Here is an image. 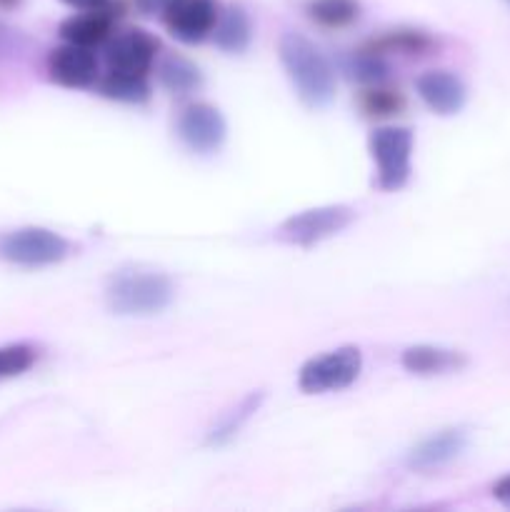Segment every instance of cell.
Listing matches in <instances>:
<instances>
[{
	"mask_svg": "<svg viewBox=\"0 0 510 512\" xmlns=\"http://www.w3.org/2000/svg\"><path fill=\"white\" fill-rule=\"evenodd\" d=\"M280 63L295 93L308 108H325L335 98V70L323 50L300 33H285L278 43Z\"/></svg>",
	"mask_w": 510,
	"mask_h": 512,
	"instance_id": "6da1fadb",
	"label": "cell"
},
{
	"mask_svg": "<svg viewBox=\"0 0 510 512\" xmlns=\"http://www.w3.org/2000/svg\"><path fill=\"white\" fill-rule=\"evenodd\" d=\"M175 300V285L165 273L155 270H120L113 275L108 290H105V303L115 315L125 318H145V315H158L170 308Z\"/></svg>",
	"mask_w": 510,
	"mask_h": 512,
	"instance_id": "7a4b0ae2",
	"label": "cell"
},
{
	"mask_svg": "<svg viewBox=\"0 0 510 512\" xmlns=\"http://www.w3.org/2000/svg\"><path fill=\"white\" fill-rule=\"evenodd\" d=\"M413 145L415 138L408 128L385 125L373 130L368 140L370 155L375 163V183L380 190H400L410 178L413 170Z\"/></svg>",
	"mask_w": 510,
	"mask_h": 512,
	"instance_id": "3957f363",
	"label": "cell"
},
{
	"mask_svg": "<svg viewBox=\"0 0 510 512\" xmlns=\"http://www.w3.org/2000/svg\"><path fill=\"white\" fill-rule=\"evenodd\" d=\"M70 243L48 228H20L0 235V260L20 268H45L68 258Z\"/></svg>",
	"mask_w": 510,
	"mask_h": 512,
	"instance_id": "277c9868",
	"label": "cell"
},
{
	"mask_svg": "<svg viewBox=\"0 0 510 512\" xmlns=\"http://www.w3.org/2000/svg\"><path fill=\"white\" fill-rule=\"evenodd\" d=\"M360 370H363V355L353 345H345V348L330 350L320 358L308 360L300 368L298 385L308 395L338 393L358 380Z\"/></svg>",
	"mask_w": 510,
	"mask_h": 512,
	"instance_id": "5b68a950",
	"label": "cell"
},
{
	"mask_svg": "<svg viewBox=\"0 0 510 512\" xmlns=\"http://www.w3.org/2000/svg\"><path fill=\"white\" fill-rule=\"evenodd\" d=\"M355 220V210L348 205H323V208H310L298 215H290L278 228V240L298 248H313L333 235L343 233Z\"/></svg>",
	"mask_w": 510,
	"mask_h": 512,
	"instance_id": "8992f818",
	"label": "cell"
},
{
	"mask_svg": "<svg viewBox=\"0 0 510 512\" xmlns=\"http://www.w3.org/2000/svg\"><path fill=\"white\" fill-rule=\"evenodd\" d=\"M228 125L223 113L210 103H190L178 115V135L193 153L208 155L223 145Z\"/></svg>",
	"mask_w": 510,
	"mask_h": 512,
	"instance_id": "52a82bcc",
	"label": "cell"
},
{
	"mask_svg": "<svg viewBox=\"0 0 510 512\" xmlns=\"http://www.w3.org/2000/svg\"><path fill=\"white\" fill-rule=\"evenodd\" d=\"M218 15L215 0H173L160 18L173 38H178L180 43L195 45L213 35Z\"/></svg>",
	"mask_w": 510,
	"mask_h": 512,
	"instance_id": "ba28073f",
	"label": "cell"
},
{
	"mask_svg": "<svg viewBox=\"0 0 510 512\" xmlns=\"http://www.w3.org/2000/svg\"><path fill=\"white\" fill-rule=\"evenodd\" d=\"M155 55H158V38L140 28L115 35L105 48L110 73L148 75V70L155 63Z\"/></svg>",
	"mask_w": 510,
	"mask_h": 512,
	"instance_id": "9c48e42d",
	"label": "cell"
},
{
	"mask_svg": "<svg viewBox=\"0 0 510 512\" xmlns=\"http://www.w3.org/2000/svg\"><path fill=\"white\" fill-rule=\"evenodd\" d=\"M48 75L53 83L63 85V88H88L98 78V58L90 48L65 43L50 50Z\"/></svg>",
	"mask_w": 510,
	"mask_h": 512,
	"instance_id": "30bf717a",
	"label": "cell"
},
{
	"mask_svg": "<svg viewBox=\"0 0 510 512\" xmlns=\"http://www.w3.org/2000/svg\"><path fill=\"white\" fill-rule=\"evenodd\" d=\"M465 448H468V430H440L438 435H430L428 440H423V443L410 450L408 468L415 470V473H433V470L445 468L455 458H460Z\"/></svg>",
	"mask_w": 510,
	"mask_h": 512,
	"instance_id": "8fae6325",
	"label": "cell"
},
{
	"mask_svg": "<svg viewBox=\"0 0 510 512\" xmlns=\"http://www.w3.org/2000/svg\"><path fill=\"white\" fill-rule=\"evenodd\" d=\"M415 90L423 98L433 113L438 115H455L463 110L468 90H465L463 80L450 70H428L415 80Z\"/></svg>",
	"mask_w": 510,
	"mask_h": 512,
	"instance_id": "7c38bea8",
	"label": "cell"
},
{
	"mask_svg": "<svg viewBox=\"0 0 510 512\" xmlns=\"http://www.w3.org/2000/svg\"><path fill=\"white\" fill-rule=\"evenodd\" d=\"M113 5H103V8L95 10H83L80 15H73V18L63 20L60 23V38L65 43L83 45V48H95V45L105 43L113 30Z\"/></svg>",
	"mask_w": 510,
	"mask_h": 512,
	"instance_id": "4fadbf2b",
	"label": "cell"
},
{
	"mask_svg": "<svg viewBox=\"0 0 510 512\" xmlns=\"http://www.w3.org/2000/svg\"><path fill=\"white\" fill-rule=\"evenodd\" d=\"M400 363L413 375H443L465 368L468 358L458 350L438 348V345H413L405 350Z\"/></svg>",
	"mask_w": 510,
	"mask_h": 512,
	"instance_id": "5bb4252c",
	"label": "cell"
},
{
	"mask_svg": "<svg viewBox=\"0 0 510 512\" xmlns=\"http://www.w3.org/2000/svg\"><path fill=\"white\" fill-rule=\"evenodd\" d=\"M213 38L215 45L225 50V53H243V50H248L250 40H253V23H250L248 13L238 8V5H230L215 20Z\"/></svg>",
	"mask_w": 510,
	"mask_h": 512,
	"instance_id": "9a60e30c",
	"label": "cell"
},
{
	"mask_svg": "<svg viewBox=\"0 0 510 512\" xmlns=\"http://www.w3.org/2000/svg\"><path fill=\"white\" fill-rule=\"evenodd\" d=\"M260 403H263V393H250L240 400L235 408H230L223 418L218 420V425H213V430L208 433L205 443L220 448V445H228L230 440H235L240 435V430L248 425V420L258 413Z\"/></svg>",
	"mask_w": 510,
	"mask_h": 512,
	"instance_id": "2e32d148",
	"label": "cell"
},
{
	"mask_svg": "<svg viewBox=\"0 0 510 512\" xmlns=\"http://www.w3.org/2000/svg\"><path fill=\"white\" fill-rule=\"evenodd\" d=\"M158 80L168 93L190 95L200 88L203 75H200L198 65L190 63L183 55H168V58L160 60Z\"/></svg>",
	"mask_w": 510,
	"mask_h": 512,
	"instance_id": "e0dca14e",
	"label": "cell"
},
{
	"mask_svg": "<svg viewBox=\"0 0 510 512\" xmlns=\"http://www.w3.org/2000/svg\"><path fill=\"white\" fill-rule=\"evenodd\" d=\"M305 13L320 28H348L360 18L358 0H308Z\"/></svg>",
	"mask_w": 510,
	"mask_h": 512,
	"instance_id": "ac0fdd59",
	"label": "cell"
},
{
	"mask_svg": "<svg viewBox=\"0 0 510 512\" xmlns=\"http://www.w3.org/2000/svg\"><path fill=\"white\" fill-rule=\"evenodd\" d=\"M343 70L348 73L350 80H355V83L360 85H380L388 80L390 73L383 55L375 53V50L370 48H363L358 50V53L350 55V58H345Z\"/></svg>",
	"mask_w": 510,
	"mask_h": 512,
	"instance_id": "d6986e66",
	"label": "cell"
},
{
	"mask_svg": "<svg viewBox=\"0 0 510 512\" xmlns=\"http://www.w3.org/2000/svg\"><path fill=\"white\" fill-rule=\"evenodd\" d=\"M100 93L120 103H145L150 98V85L145 75L110 73L100 80Z\"/></svg>",
	"mask_w": 510,
	"mask_h": 512,
	"instance_id": "ffe728a7",
	"label": "cell"
},
{
	"mask_svg": "<svg viewBox=\"0 0 510 512\" xmlns=\"http://www.w3.org/2000/svg\"><path fill=\"white\" fill-rule=\"evenodd\" d=\"M433 38L420 30H393V33H385L383 38L370 40L368 48L375 53H405V55H423L428 50H433Z\"/></svg>",
	"mask_w": 510,
	"mask_h": 512,
	"instance_id": "44dd1931",
	"label": "cell"
},
{
	"mask_svg": "<svg viewBox=\"0 0 510 512\" xmlns=\"http://www.w3.org/2000/svg\"><path fill=\"white\" fill-rule=\"evenodd\" d=\"M360 108L373 118H390L405 108V100L398 90L383 88V83L368 85V90H363V95H360Z\"/></svg>",
	"mask_w": 510,
	"mask_h": 512,
	"instance_id": "7402d4cb",
	"label": "cell"
},
{
	"mask_svg": "<svg viewBox=\"0 0 510 512\" xmlns=\"http://www.w3.org/2000/svg\"><path fill=\"white\" fill-rule=\"evenodd\" d=\"M35 350L30 345H5L0 348V378H15L33 368Z\"/></svg>",
	"mask_w": 510,
	"mask_h": 512,
	"instance_id": "603a6c76",
	"label": "cell"
},
{
	"mask_svg": "<svg viewBox=\"0 0 510 512\" xmlns=\"http://www.w3.org/2000/svg\"><path fill=\"white\" fill-rule=\"evenodd\" d=\"M173 0H135V8L143 15H163Z\"/></svg>",
	"mask_w": 510,
	"mask_h": 512,
	"instance_id": "cb8c5ba5",
	"label": "cell"
},
{
	"mask_svg": "<svg viewBox=\"0 0 510 512\" xmlns=\"http://www.w3.org/2000/svg\"><path fill=\"white\" fill-rule=\"evenodd\" d=\"M493 498L498 500L500 505H505V508H510V475H505V478H500L498 483H495Z\"/></svg>",
	"mask_w": 510,
	"mask_h": 512,
	"instance_id": "d4e9b609",
	"label": "cell"
},
{
	"mask_svg": "<svg viewBox=\"0 0 510 512\" xmlns=\"http://www.w3.org/2000/svg\"><path fill=\"white\" fill-rule=\"evenodd\" d=\"M15 50H18V38H15L8 28L0 25V55L15 53Z\"/></svg>",
	"mask_w": 510,
	"mask_h": 512,
	"instance_id": "484cf974",
	"label": "cell"
},
{
	"mask_svg": "<svg viewBox=\"0 0 510 512\" xmlns=\"http://www.w3.org/2000/svg\"><path fill=\"white\" fill-rule=\"evenodd\" d=\"M65 5H70V8L75 10H95V8H103V5H108L110 0H63Z\"/></svg>",
	"mask_w": 510,
	"mask_h": 512,
	"instance_id": "4316f807",
	"label": "cell"
},
{
	"mask_svg": "<svg viewBox=\"0 0 510 512\" xmlns=\"http://www.w3.org/2000/svg\"><path fill=\"white\" fill-rule=\"evenodd\" d=\"M18 0H0V5H5V8H10V5H15Z\"/></svg>",
	"mask_w": 510,
	"mask_h": 512,
	"instance_id": "83f0119b",
	"label": "cell"
}]
</instances>
